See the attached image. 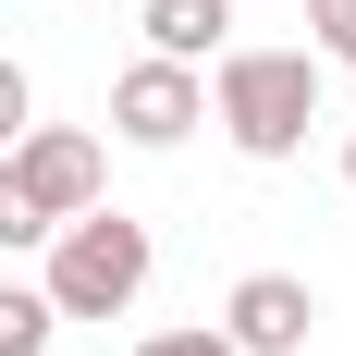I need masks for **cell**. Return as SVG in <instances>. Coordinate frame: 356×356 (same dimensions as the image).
I'll list each match as a JSON object with an SVG mask.
<instances>
[{
	"instance_id": "6da1fadb",
	"label": "cell",
	"mask_w": 356,
	"mask_h": 356,
	"mask_svg": "<svg viewBox=\"0 0 356 356\" xmlns=\"http://www.w3.org/2000/svg\"><path fill=\"white\" fill-rule=\"evenodd\" d=\"M320 86H332L320 49H221L209 62V123L246 160H295L307 123H320Z\"/></svg>"
},
{
	"instance_id": "7a4b0ae2",
	"label": "cell",
	"mask_w": 356,
	"mask_h": 356,
	"mask_svg": "<svg viewBox=\"0 0 356 356\" xmlns=\"http://www.w3.org/2000/svg\"><path fill=\"white\" fill-rule=\"evenodd\" d=\"M37 258H49V270H37V295H49L62 320H123V307L147 295V270H160L147 221H136V209H111V197H99V209H74Z\"/></svg>"
},
{
	"instance_id": "3957f363",
	"label": "cell",
	"mask_w": 356,
	"mask_h": 356,
	"mask_svg": "<svg viewBox=\"0 0 356 356\" xmlns=\"http://www.w3.org/2000/svg\"><path fill=\"white\" fill-rule=\"evenodd\" d=\"M197 123H209V74L197 62H160V49H147V62L111 74V136L123 147H184Z\"/></svg>"
},
{
	"instance_id": "277c9868",
	"label": "cell",
	"mask_w": 356,
	"mask_h": 356,
	"mask_svg": "<svg viewBox=\"0 0 356 356\" xmlns=\"http://www.w3.org/2000/svg\"><path fill=\"white\" fill-rule=\"evenodd\" d=\"M0 160H13V184H25L49 221H74V209H99V197H111V147L86 136V123H25Z\"/></svg>"
},
{
	"instance_id": "5b68a950",
	"label": "cell",
	"mask_w": 356,
	"mask_h": 356,
	"mask_svg": "<svg viewBox=\"0 0 356 356\" xmlns=\"http://www.w3.org/2000/svg\"><path fill=\"white\" fill-rule=\"evenodd\" d=\"M307 332H320V295L295 283V270H246V283L221 295V344L234 356H307Z\"/></svg>"
},
{
	"instance_id": "8992f818",
	"label": "cell",
	"mask_w": 356,
	"mask_h": 356,
	"mask_svg": "<svg viewBox=\"0 0 356 356\" xmlns=\"http://www.w3.org/2000/svg\"><path fill=\"white\" fill-rule=\"evenodd\" d=\"M136 25H147L160 62H197V74H209L221 49H234V0H136Z\"/></svg>"
},
{
	"instance_id": "52a82bcc",
	"label": "cell",
	"mask_w": 356,
	"mask_h": 356,
	"mask_svg": "<svg viewBox=\"0 0 356 356\" xmlns=\"http://www.w3.org/2000/svg\"><path fill=\"white\" fill-rule=\"evenodd\" d=\"M49 332H62V307H49L25 270H0V356H49Z\"/></svg>"
},
{
	"instance_id": "ba28073f",
	"label": "cell",
	"mask_w": 356,
	"mask_h": 356,
	"mask_svg": "<svg viewBox=\"0 0 356 356\" xmlns=\"http://www.w3.org/2000/svg\"><path fill=\"white\" fill-rule=\"evenodd\" d=\"M49 234H62V221L37 209L25 184H13V160H0V258H25V246H49Z\"/></svg>"
},
{
	"instance_id": "9c48e42d",
	"label": "cell",
	"mask_w": 356,
	"mask_h": 356,
	"mask_svg": "<svg viewBox=\"0 0 356 356\" xmlns=\"http://www.w3.org/2000/svg\"><path fill=\"white\" fill-rule=\"evenodd\" d=\"M307 49L332 74H356V0H307Z\"/></svg>"
},
{
	"instance_id": "30bf717a",
	"label": "cell",
	"mask_w": 356,
	"mask_h": 356,
	"mask_svg": "<svg viewBox=\"0 0 356 356\" xmlns=\"http://www.w3.org/2000/svg\"><path fill=\"white\" fill-rule=\"evenodd\" d=\"M25 123H37V86H25V62H13V49H0V147L25 136Z\"/></svg>"
},
{
	"instance_id": "8fae6325",
	"label": "cell",
	"mask_w": 356,
	"mask_h": 356,
	"mask_svg": "<svg viewBox=\"0 0 356 356\" xmlns=\"http://www.w3.org/2000/svg\"><path fill=\"white\" fill-rule=\"evenodd\" d=\"M136 356H234V344H221V320H209V332H147Z\"/></svg>"
},
{
	"instance_id": "7c38bea8",
	"label": "cell",
	"mask_w": 356,
	"mask_h": 356,
	"mask_svg": "<svg viewBox=\"0 0 356 356\" xmlns=\"http://www.w3.org/2000/svg\"><path fill=\"white\" fill-rule=\"evenodd\" d=\"M344 184H356V123H344Z\"/></svg>"
}]
</instances>
